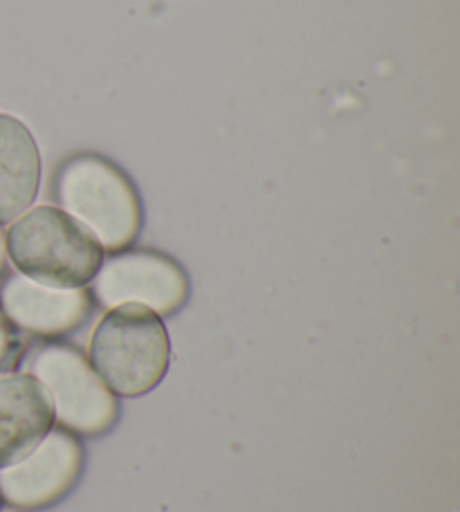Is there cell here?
Here are the masks:
<instances>
[{"label":"cell","mask_w":460,"mask_h":512,"mask_svg":"<svg viewBox=\"0 0 460 512\" xmlns=\"http://www.w3.org/2000/svg\"><path fill=\"white\" fill-rule=\"evenodd\" d=\"M88 362L119 398H140L160 387L171 364L162 317L140 304L110 308L90 337Z\"/></svg>","instance_id":"cell-1"},{"label":"cell","mask_w":460,"mask_h":512,"mask_svg":"<svg viewBox=\"0 0 460 512\" xmlns=\"http://www.w3.org/2000/svg\"><path fill=\"white\" fill-rule=\"evenodd\" d=\"M5 252L23 277L50 288H86L104 263V248L88 227L50 205L16 218Z\"/></svg>","instance_id":"cell-2"},{"label":"cell","mask_w":460,"mask_h":512,"mask_svg":"<svg viewBox=\"0 0 460 512\" xmlns=\"http://www.w3.org/2000/svg\"><path fill=\"white\" fill-rule=\"evenodd\" d=\"M59 209L88 227L104 252H122L142 227V203L126 173L95 153L61 164L54 182Z\"/></svg>","instance_id":"cell-3"},{"label":"cell","mask_w":460,"mask_h":512,"mask_svg":"<svg viewBox=\"0 0 460 512\" xmlns=\"http://www.w3.org/2000/svg\"><path fill=\"white\" fill-rule=\"evenodd\" d=\"M32 376L48 389L54 423L79 436L106 434L119 418V402L90 367L84 353L68 344H48L30 362Z\"/></svg>","instance_id":"cell-4"},{"label":"cell","mask_w":460,"mask_h":512,"mask_svg":"<svg viewBox=\"0 0 460 512\" xmlns=\"http://www.w3.org/2000/svg\"><path fill=\"white\" fill-rule=\"evenodd\" d=\"M92 295L108 310L140 304L160 317L176 315L189 299V277L178 261L160 252H119L101 263Z\"/></svg>","instance_id":"cell-5"},{"label":"cell","mask_w":460,"mask_h":512,"mask_svg":"<svg viewBox=\"0 0 460 512\" xmlns=\"http://www.w3.org/2000/svg\"><path fill=\"white\" fill-rule=\"evenodd\" d=\"M84 470V447L66 429H50L34 450L0 470V499L23 510H43L70 495Z\"/></svg>","instance_id":"cell-6"},{"label":"cell","mask_w":460,"mask_h":512,"mask_svg":"<svg viewBox=\"0 0 460 512\" xmlns=\"http://www.w3.org/2000/svg\"><path fill=\"white\" fill-rule=\"evenodd\" d=\"M0 310L21 331L59 337L86 322L92 301L86 288H50L16 274L0 290Z\"/></svg>","instance_id":"cell-7"},{"label":"cell","mask_w":460,"mask_h":512,"mask_svg":"<svg viewBox=\"0 0 460 512\" xmlns=\"http://www.w3.org/2000/svg\"><path fill=\"white\" fill-rule=\"evenodd\" d=\"M54 423L48 389L32 373L0 378V470L23 461Z\"/></svg>","instance_id":"cell-8"},{"label":"cell","mask_w":460,"mask_h":512,"mask_svg":"<svg viewBox=\"0 0 460 512\" xmlns=\"http://www.w3.org/2000/svg\"><path fill=\"white\" fill-rule=\"evenodd\" d=\"M41 153L21 120L0 113V225L14 223L39 196Z\"/></svg>","instance_id":"cell-9"},{"label":"cell","mask_w":460,"mask_h":512,"mask_svg":"<svg viewBox=\"0 0 460 512\" xmlns=\"http://www.w3.org/2000/svg\"><path fill=\"white\" fill-rule=\"evenodd\" d=\"M14 349H16V337L12 331V324H9V319L3 315V310H0V367L12 358Z\"/></svg>","instance_id":"cell-10"},{"label":"cell","mask_w":460,"mask_h":512,"mask_svg":"<svg viewBox=\"0 0 460 512\" xmlns=\"http://www.w3.org/2000/svg\"><path fill=\"white\" fill-rule=\"evenodd\" d=\"M5 259H7V252H5V236L0 232V272L5 268Z\"/></svg>","instance_id":"cell-11"}]
</instances>
